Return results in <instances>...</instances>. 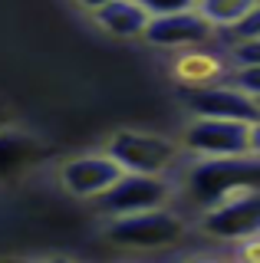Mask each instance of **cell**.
<instances>
[{
  "label": "cell",
  "mask_w": 260,
  "mask_h": 263,
  "mask_svg": "<svg viewBox=\"0 0 260 263\" xmlns=\"http://www.w3.org/2000/svg\"><path fill=\"white\" fill-rule=\"evenodd\" d=\"M260 184L257 155H221V158H201L188 171V191L201 208L250 191Z\"/></svg>",
  "instance_id": "6da1fadb"
},
{
  "label": "cell",
  "mask_w": 260,
  "mask_h": 263,
  "mask_svg": "<svg viewBox=\"0 0 260 263\" xmlns=\"http://www.w3.org/2000/svg\"><path fill=\"white\" fill-rule=\"evenodd\" d=\"M184 234H188L184 220L165 208L119 214L105 224V237L125 250H165V247H175Z\"/></svg>",
  "instance_id": "7a4b0ae2"
},
{
  "label": "cell",
  "mask_w": 260,
  "mask_h": 263,
  "mask_svg": "<svg viewBox=\"0 0 260 263\" xmlns=\"http://www.w3.org/2000/svg\"><path fill=\"white\" fill-rule=\"evenodd\" d=\"M184 148L201 158H221V155H257V122L237 119H205L194 115V122L184 128Z\"/></svg>",
  "instance_id": "3957f363"
},
{
  "label": "cell",
  "mask_w": 260,
  "mask_h": 263,
  "mask_svg": "<svg viewBox=\"0 0 260 263\" xmlns=\"http://www.w3.org/2000/svg\"><path fill=\"white\" fill-rule=\"evenodd\" d=\"M172 197V187L161 175H142V171H122V175L105 187L102 194H96L99 211L105 217H119V214H135L148 208H165V201Z\"/></svg>",
  "instance_id": "277c9868"
},
{
  "label": "cell",
  "mask_w": 260,
  "mask_h": 263,
  "mask_svg": "<svg viewBox=\"0 0 260 263\" xmlns=\"http://www.w3.org/2000/svg\"><path fill=\"white\" fill-rule=\"evenodd\" d=\"M105 155L122 171H142V175H161L178 158V145L161 135L145 132H116L105 145Z\"/></svg>",
  "instance_id": "5b68a950"
},
{
  "label": "cell",
  "mask_w": 260,
  "mask_h": 263,
  "mask_svg": "<svg viewBox=\"0 0 260 263\" xmlns=\"http://www.w3.org/2000/svg\"><path fill=\"white\" fill-rule=\"evenodd\" d=\"M201 230L217 240H254L260 234V197L257 187L250 191H240L227 201L211 204L205 220H201Z\"/></svg>",
  "instance_id": "8992f818"
},
{
  "label": "cell",
  "mask_w": 260,
  "mask_h": 263,
  "mask_svg": "<svg viewBox=\"0 0 260 263\" xmlns=\"http://www.w3.org/2000/svg\"><path fill=\"white\" fill-rule=\"evenodd\" d=\"M142 36L152 46H165V49H194L214 40V23L205 20L198 10H175V13H161L148 16Z\"/></svg>",
  "instance_id": "52a82bcc"
},
{
  "label": "cell",
  "mask_w": 260,
  "mask_h": 263,
  "mask_svg": "<svg viewBox=\"0 0 260 263\" xmlns=\"http://www.w3.org/2000/svg\"><path fill=\"white\" fill-rule=\"evenodd\" d=\"M184 102L194 115H205V119H237V122H257V96H247L234 86H198L181 89Z\"/></svg>",
  "instance_id": "ba28073f"
},
{
  "label": "cell",
  "mask_w": 260,
  "mask_h": 263,
  "mask_svg": "<svg viewBox=\"0 0 260 263\" xmlns=\"http://www.w3.org/2000/svg\"><path fill=\"white\" fill-rule=\"evenodd\" d=\"M119 175H122V168L105 152H99V155H79V158L63 161V168H60L63 187H66L69 194H76V197L102 194Z\"/></svg>",
  "instance_id": "9c48e42d"
},
{
  "label": "cell",
  "mask_w": 260,
  "mask_h": 263,
  "mask_svg": "<svg viewBox=\"0 0 260 263\" xmlns=\"http://www.w3.org/2000/svg\"><path fill=\"white\" fill-rule=\"evenodd\" d=\"M46 158H50V145L33 132H17L7 125L0 128V181H13Z\"/></svg>",
  "instance_id": "30bf717a"
},
{
  "label": "cell",
  "mask_w": 260,
  "mask_h": 263,
  "mask_svg": "<svg viewBox=\"0 0 260 263\" xmlns=\"http://www.w3.org/2000/svg\"><path fill=\"white\" fill-rule=\"evenodd\" d=\"M92 16L105 33H112V36H119V40L142 36L145 23H148V10H145L139 0H109L99 10H92Z\"/></svg>",
  "instance_id": "8fae6325"
},
{
  "label": "cell",
  "mask_w": 260,
  "mask_h": 263,
  "mask_svg": "<svg viewBox=\"0 0 260 263\" xmlns=\"http://www.w3.org/2000/svg\"><path fill=\"white\" fill-rule=\"evenodd\" d=\"M250 7H257V0H198L194 10L205 16V20H211V23H214V30H217V27L234 23L237 16H244Z\"/></svg>",
  "instance_id": "7c38bea8"
},
{
  "label": "cell",
  "mask_w": 260,
  "mask_h": 263,
  "mask_svg": "<svg viewBox=\"0 0 260 263\" xmlns=\"http://www.w3.org/2000/svg\"><path fill=\"white\" fill-rule=\"evenodd\" d=\"M224 33L227 43H244V40H260V7H250L244 16H237L234 23H227V27H217Z\"/></svg>",
  "instance_id": "4fadbf2b"
},
{
  "label": "cell",
  "mask_w": 260,
  "mask_h": 263,
  "mask_svg": "<svg viewBox=\"0 0 260 263\" xmlns=\"http://www.w3.org/2000/svg\"><path fill=\"white\" fill-rule=\"evenodd\" d=\"M178 76L188 79L191 86H198V82H208V79H217L221 72H217V66L208 60V56H188V60H181V66H178Z\"/></svg>",
  "instance_id": "5bb4252c"
},
{
  "label": "cell",
  "mask_w": 260,
  "mask_h": 263,
  "mask_svg": "<svg viewBox=\"0 0 260 263\" xmlns=\"http://www.w3.org/2000/svg\"><path fill=\"white\" fill-rule=\"evenodd\" d=\"M217 79H224L227 86L240 89V92H247V96L260 92V66H234L231 72H224V76H217Z\"/></svg>",
  "instance_id": "9a60e30c"
},
{
  "label": "cell",
  "mask_w": 260,
  "mask_h": 263,
  "mask_svg": "<svg viewBox=\"0 0 260 263\" xmlns=\"http://www.w3.org/2000/svg\"><path fill=\"white\" fill-rule=\"evenodd\" d=\"M234 66H260V40H244L234 43Z\"/></svg>",
  "instance_id": "2e32d148"
},
{
  "label": "cell",
  "mask_w": 260,
  "mask_h": 263,
  "mask_svg": "<svg viewBox=\"0 0 260 263\" xmlns=\"http://www.w3.org/2000/svg\"><path fill=\"white\" fill-rule=\"evenodd\" d=\"M148 10V16H161V13H175V10H191L198 0H139Z\"/></svg>",
  "instance_id": "e0dca14e"
},
{
  "label": "cell",
  "mask_w": 260,
  "mask_h": 263,
  "mask_svg": "<svg viewBox=\"0 0 260 263\" xmlns=\"http://www.w3.org/2000/svg\"><path fill=\"white\" fill-rule=\"evenodd\" d=\"M76 4L83 7V10H89V13H92V10H99L102 4H109V0H76Z\"/></svg>",
  "instance_id": "ac0fdd59"
},
{
  "label": "cell",
  "mask_w": 260,
  "mask_h": 263,
  "mask_svg": "<svg viewBox=\"0 0 260 263\" xmlns=\"http://www.w3.org/2000/svg\"><path fill=\"white\" fill-rule=\"evenodd\" d=\"M4 125H7V109L0 105V128H4Z\"/></svg>",
  "instance_id": "d6986e66"
}]
</instances>
